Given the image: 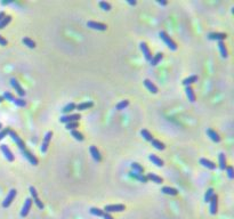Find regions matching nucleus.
<instances>
[{
	"mask_svg": "<svg viewBox=\"0 0 234 219\" xmlns=\"http://www.w3.org/2000/svg\"><path fill=\"white\" fill-rule=\"evenodd\" d=\"M159 37L163 40V42L168 46V48H169L170 50H177V45H176V42L170 38L169 35H167V32H165V31H160V32H159Z\"/></svg>",
	"mask_w": 234,
	"mask_h": 219,
	"instance_id": "nucleus-1",
	"label": "nucleus"
},
{
	"mask_svg": "<svg viewBox=\"0 0 234 219\" xmlns=\"http://www.w3.org/2000/svg\"><path fill=\"white\" fill-rule=\"evenodd\" d=\"M8 135H9V137L13 139V142L18 146V148L21 150V152H22V151L26 150L25 144H24V142H23V139H22V138L17 135V133H15L14 130L9 129V130H8Z\"/></svg>",
	"mask_w": 234,
	"mask_h": 219,
	"instance_id": "nucleus-2",
	"label": "nucleus"
},
{
	"mask_svg": "<svg viewBox=\"0 0 234 219\" xmlns=\"http://www.w3.org/2000/svg\"><path fill=\"white\" fill-rule=\"evenodd\" d=\"M16 194H17V191H16V189H14V188L10 189L8 195L5 198L4 202H2V206H4V208H8V206L13 203L14 199H15V196H16Z\"/></svg>",
	"mask_w": 234,
	"mask_h": 219,
	"instance_id": "nucleus-3",
	"label": "nucleus"
},
{
	"mask_svg": "<svg viewBox=\"0 0 234 219\" xmlns=\"http://www.w3.org/2000/svg\"><path fill=\"white\" fill-rule=\"evenodd\" d=\"M126 206L123 204H111V206H104V212L111 214V212H120V211H125Z\"/></svg>",
	"mask_w": 234,
	"mask_h": 219,
	"instance_id": "nucleus-4",
	"label": "nucleus"
},
{
	"mask_svg": "<svg viewBox=\"0 0 234 219\" xmlns=\"http://www.w3.org/2000/svg\"><path fill=\"white\" fill-rule=\"evenodd\" d=\"M52 137H53V133L52 131H48L46 135H45V137L42 139V144H41V147H40V151L42 152V153H46L48 150V146H49V143L52 141Z\"/></svg>",
	"mask_w": 234,
	"mask_h": 219,
	"instance_id": "nucleus-5",
	"label": "nucleus"
},
{
	"mask_svg": "<svg viewBox=\"0 0 234 219\" xmlns=\"http://www.w3.org/2000/svg\"><path fill=\"white\" fill-rule=\"evenodd\" d=\"M79 119H81V115L80 114H68V115L61 116V121L62 123H70V122H78Z\"/></svg>",
	"mask_w": 234,
	"mask_h": 219,
	"instance_id": "nucleus-6",
	"label": "nucleus"
},
{
	"mask_svg": "<svg viewBox=\"0 0 234 219\" xmlns=\"http://www.w3.org/2000/svg\"><path fill=\"white\" fill-rule=\"evenodd\" d=\"M10 85H12V87H13L14 89H15V91H16L21 97H24V96H25V94H26L25 90L22 88L21 85H20V82H18L15 78H12V79H10Z\"/></svg>",
	"mask_w": 234,
	"mask_h": 219,
	"instance_id": "nucleus-7",
	"label": "nucleus"
},
{
	"mask_svg": "<svg viewBox=\"0 0 234 219\" xmlns=\"http://www.w3.org/2000/svg\"><path fill=\"white\" fill-rule=\"evenodd\" d=\"M87 26L93 29V30H97V31H106V29H108V26L105 25V24L98 23V22H94V21L87 22Z\"/></svg>",
	"mask_w": 234,
	"mask_h": 219,
	"instance_id": "nucleus-8",
	"label": "nucleus"
},
{
	"mask_svg": "<svg viewBox=\"0 0 234 219\" xmlns=\"http://www.w3.org/2000/svg\"><path fill=\"white\" fill-rule=\"evenodd\" d=\"M0 150H1V152H2V154L5 155V158L8 160L9 162H13L14 160H15V156H14V154L12 153V151L9 150V147L7 145L2 144V145L0 146Z\"/></svg>",
	"mask_w": 234,
	"mask_h": 219,
	"instance_id": "nucleus-9",
	"label": "nucleus"
},
{
	"mask_svg": "<svg viewBox=\"0 0 234 219\" xmlns=\"http://www.w3.org/2000/svg\"><path fill=\"white\" fill-rule=\"evenodd\" d=\"M32 203H33V200L32 199H26L25 202H24V206L22 208V211H21V217H26L27 214L30 212L31 208H32Z\"/></svg>",
	"mask_w": 234,
	"mask_h": 219,
	"instance_id": "nucleus-10",
	"label": "nucleus"
},
{
	"mask_svg": "<svg viewBox=\"0 0 234 219\" xmlns=\"http://www.w3.org/2000/svg\"><path fill=\"white\" fill-rule=\"evenodd\" d=\"M22 154L25 156L26 159H27V161L30 162L31 164H33V166H38V163H39V161H38V159L35 156V154H32L30 151L27 150H24V151H22Z\"/></svg>",
	"mask_w": 234,
	"mask_h": 219,
	"instance_id": "nucleus-11",
	"label": "nucleus"
},
{
	"mask_svg": "<svg viewBox=\"0 0 234 219\" xmlns=\"http://www.w3.org/2000/svg\"><path fill=\"white\" fill-rule=\"evenodd\" d=\"M209 203H210V214L211 215H216L217 209H218V196H217L216 194L211 198Z\"/></svg>",
	"mask_w": 234,
	"mask_h": 219,
	"instance_id": "nucleus-12",
	"label": "nucleus"
},
{
	"mask_svg": "<svg viewBox=\"0 0 234 219\" xmlns=\"http://www.w3.org/2000/svg\"><path fill=\"white\" fill-rule=\"evenodd\" d=\"M141 50L143 53L144 57H145V60H152V54H151V50H150V48L148 47V45L145 42H141Z\"/></svg>",
	"mask_w": 234,
	"mask_h": 219,
	"instance_id": "nucleus-13",
	"label": "nucleus"
},
{
	"mask_svg": "<svg viewBox=\"0 0 234 219\" xmlns=\"http://www.w3.org/2000/svg\"><path fill=\"white\" fill-rule=\"evenodd\" d=\"M90 154L93 156V159L95 160L96 162H101L102 161V155H101L100 151L97 150V147L96 146H90Z\"/></svg>",
	"mask_w": 234,
	"mask_h": 219,
	"instance_id": "nucleus-14",
	"label": "nucleus"
},
{
	"mask_svg": "<svg viewBox=\"0 0 234 219\" xmlns=\"http://www.w3.org/2000/svg\"><path fill=\"white\" fill-rule=\"evenodd\" d=\"M208 38L210 40H217V41H224L226 38H227V35L225 33H217V32H214V33H210L208 35Z\"/></svg>",
	"mask_w": 234,
	"mask_h": 219,
	"instance_id": "nucleus-15",
	"label": "nucleus"
},
{
	"mask_svg": "<svg viewBox=\"0 0 234 219\" xmlns=\"http://www.w3.org/2000/svg\"><path fill=\"white\" fill-rule=\"evenodd\" d=\"M144 86L146 87L152 94H156V93H158V88H156V86L151 81V80H148V79H145V80H144Z\"/></svg>",
	"mask_w": 234,
	"mask_h": 219,
	"instance_id": "nucleus-16",
	"label": "nucleus"
},
{
	"mask_svg": "<svg viewBox=\"0 0 234 219\" xmlns=\"http://www.w3.org/2000/svg\"><path fill=\"white\" fill-rule=\"evenodd\" d=\"M200 163L202 164L203 167L210 169V170H215V169H216V164L214 163V162H211L210 160L206 159V158H202V159H200Z\"/></svg>",
	"mask_w": 234,
	"mask_h": 219,
	"instance_id": "nucleus-17",
	"label": "nucleus"
},
{
	"mask_svg": "<svg viewBox=\"0 0 234 219\" xmlns=\"http://www.w3.org/2000/svg\"><path fill=\"white\" fill-rule=\"evenodd\" d=\"M129 177L134 178V179H137V181H142V183H148V178H146V176H143V173H137V172L130 171Z\"/></svg>",
	"mask_w": 234,
	"mask_h": 219,
	"instance_id": "nucleus-18",
	"label": "nucleus"
},
{
	"mask_svg": "<svg viewBox=\"0 0 234 219\" xmlns=\"http://www.w3.org/2000/svg\"><path fill=\"white\" fill-rule=\"evenodd\" d=\"M207 133H208V136L210 137V139L215 143H219L221 142V137H219V135L213 130V129H207Z\"/></svg>",
	"mask_w": 234,
	"mask_h": 219,
	"instance_id": "nucleus-19",
	"label": "nucleus"
},
{
	"mask_svg": "<svg viewBox=\"0 0 234 219\" xmlns=\"http://www.w3.org/2000/svg\"><path fill=\"white\" fill-rule=\"evenodd\" d=\"M161 192H162L163 194H167V195H171V196H175V195H177L178 194L177 189L174 188V187H170V186H165V187H162Z\"/></svg>",
	"mask_w": 234,
	"mask_h": 219,
	"instance_id": "nucleus-20",
	"label": "nucleus"
},
{
	"mask_svg": "<svg viewBox=\"0 0 234 219\" xmlns=\"http://www.w3.org/2000/svg\"><path fill=\"white\" fill-rule=\"evenodd\" d=\"M185 91H186V96H187V98H188V100H190V102H192V103H194L195 100H196V96H195L194 90L192 89V87L191 86L186 87Z\"/></svg>",
	"mask_w": 234,
	"mask_h": 219,
	"instance_id": "nucleus-21",
	"label": "nucleus"
},
{
	"mask_svg": "<svg viewBox=\"0 0 234 219\" xmlns=\"http://www.w3.org/2000/svg\"><path fill=\"white\" fill-rule=\"evenodd\" d=\"M94 106V103L93 102H83V103H80L75 106V110H79V111H85V110H88Z\"/></svg>",
	"mask_w": 234,
	"mask_h": 219,
	"instance_id": "nucleus-22",
	"label": "nucleus"
},
{
	"mask_svg": "<svg viewBox=\"0 0 234 219\" xmlns=\"http://www.w3.org/2000/svg\"><path fill=\"white\" fill-rule=\"evenodd\" d=\"M148 159H150V161H152V163L155 164L156 167H162V166H163V161H162L160 158H158L156 155L150 154L148 155Z\"/></svg>",
	"mask_w": 234,
	"mask_h": 219,
	"instance_id": "nucleus-23",
	"label": "nucleus"
},
{
	"mask_svg": "<svg viewBox=\"0 0 234 219\" xmlns=\"http://www.w3.org/2000/svg\"><path fill=\"white\" fill-rule=\"evenodd\" d=\"M146 178H148V181L150 179V181H152L153 183H155V184H162V181H163L161 177H159L158 175H155V173H152V172L148 173Z\"/></svg>",
	"mask_w": 234,
	"mask_h": 219,
	"instance_id": "nucleus-24",
	"label": "nucleus"
},
{
	"mask_svg": "<svg viewBox=\"0 0 234 219\" xmlns=\"http://www.w3.org/2000/svg\"><path fill=\"white\" fill-rule=\"evenodd\" d=\"M162 58H163V54H162V53H158V54H155V55L152 57L150 63H151L152 66H155V65H158L160 63V60H162Z\"/></svg>",
	"mask_w": 234,
	"mask_h": 219,
	"instance_id": "nucleus-25",
	"label": "nucleus"
},
{
	"mask_svg": "<svg viewBox=\"0 0 234 219\" xmlns=\"http://www.w3.org/2000/svg\"><path fill=\"white\" fill-rule=\"evenodd\" d=\"M218 47H219V50H221V54L224 58H227L229 56V52H227V48H226L224 41H218Z\"/></svg>",
	"mask_w": 234,
	"mask_h": 219,
	"instance_id": "nucleus-26",
	"label": "nucleus"
},
{
	"mask_svg": "<svg viewBox=\"0 0 234 219\" xmlns=\"http://www.w3.org/2000/svg\"><path fill=\"white\" fill-rule=\"evenodd\" d=\"M198 75H191V77H188V78H186L184 81H183V85L185 87H188V86H191L192 83H194V82H196L198 81Z\"/></svg>",
	"mask_w": 234,
	"mask_h": 219,
	"instance_id": "nucleus-27",
	"label": "nucleus"
},
{
	"mask_svg": "<svg viewBox=\"0 0 234 219\" xmlns=\"http://www.w3.org/2000/svg\"><path fill=\"white\" fill-rule=\"evenodd\" d=\"M151 144H152V146L153 147H155L156 150H159V151H163L166 148V146H165V144L163 143H161L160 141H158V139H152L151 141Z\"/></svg>",
	"mask_w": 234,
	"mask_h": 219,
	"instance_id": "nucleus-28",
	"label": "nucleus"
},
{
	"mask_svg": "<svg viewBox=\"0 0 234 219\" xmlns=\"http://www.w3.org/2000/svg\"><path fill=\"white\" fill-rule=\"evenodd\" d=\"M128 105H129V100H128V99L121 100V102H119V103L115 105V110H117V111H122V110L128 108Z\"/></svg>",
	"mask_w": 234,
	"mask_h": 219,
	"instance_id": "nucleus-29",
	"label": "nucleus"
},
{
	"mask_svg": "<svg viewBox=\"0 0 234 219\" xmlns=\"http://www.w3.org/2000/svg\"><path fill=\"white\" fill-rule=\"evenodd\" d=\"M218 160H219V168H221V170H225L226 169V156L224 153H221L219 156H218Z\"/></svg>",
	"mask_w": 234,
	"mask_h": 219,
	"instance_id": "nucleus-30",
	"label": "nucleus"
},
{
	"mask_svg": "<svg viewBox=\"0 0 234 219\" xmlns=\"http://www.w3.org/2000/svg\"><path fill=\"white\" fill-rule=\"evenodd\" d=\"M130 167H131V170H133V171L137 172V173H142V172L144 171V168L139 163H137V162H133V163L130 164Z\"/></svg>",
	"mask_w": 234,
	"mask_h": 219,
	"instance_id": "nucleus-31",
	"label": "nucleus"
},
{
	"mask_svg": "<svg viewBox=\"0 0 234 219\" xmlns=\"http://www.w3.org/2000/svg\"><path fill=\"white\" fill-rule=\"evenodd\" d=\"M141 135H142L144 139H145V141H148V142H151L152 139H153V136H152V133H150L148 130H146V129H143V130L141 131Z\"/></svg>",
	"mask_w": 234,
	"mask_h": 219,
	"instance_id": "nucleus-32",
	"label": "nucleus"
},
{
	"mask_svg": "<svg viewBox=\"0 0 234 219\" xmlns=\"http://www.w3.org/2000/svg\"><path fill=\"white\" fill-rule=\"evenodd\" d=\"M71 135H72V137H74L77 141H79V142H82L83 139H85L83 135L80 133V131H78V130H72V131H71Z\"/></svg>",
	"mask_w": 234,
	"mask_h": 219,
	"instance_id": "nucleus-33",
	"label": "nucleus"
},
{
	"mask_svg": "<svg viewBox=\"0 0 234 219\" xmlns=\"http://www.w3.org/2000/svg\"><path fill=\"white\" fill-rule=\"evenodd\" d=\"M22 42L25 45L26 47H29V48H35V42L32 40V39L30 38H23V40H22Z\"/></svg>",
	"mask_w": 234,
	"mask_h": 219,
	"instance_id": "nucleus-34",
	"label": "nucleus"
},
{
	"mask_svg": "<svg viewBox=\"0 0 234 219\" xmlns=\"http://www.w3.org/2000/svg\"><path fill=\"white\" fill-rule=\"evenodd\" d=\"M10 21H12V16H5L2 20H1V22H0V30L1 29H4L5 26H7L10 23Z\"/></svg>",
	"mask_w": 234,
	"mask_h": 219,
	"instance_id": "nucleus-35",
	"label": "nucleus"
},
{
	"mask_svg": "<svg viewBox=\"0 0 234 219\" xmlns=\"http://www.w3.org/2000/svg\"><path fill=\"white\" fill-rule=\"evenodd\" d=\"M75 106H77V105L74 103H69L68 105H65L62 111H63V113H70V112H72L73 110H75Z\"/></svg>",
	"mask_w": 234,
	"mask_h": 219,
	"instance_id": "nucleus-36",
	"label": "nucleus"
},
{
	"mask_svg": "<svg viewBox=\"0 0 234 219\" xmlns=\"http://www.w3.org/2000/svg\"><path fill=\"white\" fill-rule=\"evenodd\" d=\"M214 195H215V191H214V188H208V191H207V193H206V195H204V202H209L210 200H211V198H213Z\"/></svg>",
	"mask_w": 234,
	"mask_h": 219,
	"instance_id": "nucleus-37",
	"label": "nucleus"
},
{
	"mask_svg": "<svg viewBox=\"0 0 234 219\" xmlns=\"http://www.w3.org/2000/svg\"><path fill=\"white\" fill-rule=\"evenodd\" d=\"M90 214L94 216H97V217H103V214L104 211L98 209V208H91L90 209Z\"/></svg>",
	"mask_w": 234,
	"mask_h": 219,
	"instance_id": "nucleus-38",
	"label": "nucleus"
},
{
	"mask_svg": "<svg viewBox=\"0 0 234 219\" xmlns=\"http://www.w3.org/2000/svg\"><path fill=\"white\" fill-rule=\"evenodd\" d=\"M2 98L6 99V100H9V102H14L15 100V96L12 93H9V91H5Z\"/></svg>",
	"mask_w": 234,
	"mask_h": 219,
	"instance_id": "nucleus-39",
	"label": "nucleus"
},
{
	"mask_svg": "<svg viewBox=\"0 0 234 219\" xmlns=\"http://www.w3.org/2000/svg\"><path fill=\"white\" fill-rule=\"evenodd\" d=\"M16 106H20V108H24L26 105V102L23 98H15V100L13 102Z\"/></svg>",
	"mask_w": 234,
	"mask_h": 219,
	"instance_id": "nucleus-40",
	"label": "nucleus"
},
{
	"mask_svg": "<svg viewBox=\"0 0 234 219\" xmlns=\"http://www.w3.org/2000/svg\"><path fill=\"white\" fill-rule=\"evenodd\" d=\"M79 127V123L78 122H70V123H66L65 126V128L68 129V130H75V128H78Z\"/></svg>",
	"mask_w": 234,
	"mask_h": 219,
	"instance_id": "nucleus-41",
	"label": "nucleus"
},
{
	"mask_svg": "<svg viewBox=\"0 0 234 219\" xmlns=\"http://www.w3.org/2000/svg\"><path fill=\"white\" fill-rule=\"evenodd\" d=\"M100 6H101V8L102 9H104V10H111V5L108 4V2H106V1H101L100 2Z\"/></svg>",
	"mask_w": 234,
	"mask_h": 219,
	"instance_id": "nucleus-42",
	"label": "nucleus"
},
{
	"mask_svg": "<svg viewBox=\"0 0 234 219\" xmlns=\"http://www.w3.org/2000/svg\"><path fill=\"white\" fill-rule=\"evenodd\" d=\"M33 201H35V206H38V209H40V210H42L43 208H45V206H43L42 201H41V200H40L39 198H35V199H33Z\"/></svg>",
	"mask_w": 234,
	"mask_h": 219,
	"instance_id": "nucleus-43",
	"label": "nucleus"
},
{
	"mask_svg": "<svg viewBox=\"0 0 234 219\" xmlns=\"http://www.w3.org/2000/svg\"><path fill=\"white\" fill-rule=\"evenodd\" d=\"M8 130L9 128H6V129H2V130H0V141H2L7 135H8Z\"/></svg>",
	"mask_w": 234,
	"mask_h": 219,
	"instance_id": "nucleus-44",
	"label": "nucleus"
},
{
	"mask_svg": "<svg viewBox=\"0 0 234 219\" xmlns=\"http://www.w3.org/2000/svg\"><path fill=\"white\" fill-rule=\"evenodd\" d=\"M226 170H227V175H229V178H230V179H233V178H234L233 167H226Z\"/></svg>",
	"mask_w": 234,
	"mask_h": 219,
	"instance_id": "nucleus-45",
	"label": "nucleus"
},
{
	"mask_svg": "<svg viewBox=\"0 0 234 219\" xmlns=\"http://www.w3.org/2000/svg\"><path fill=\"white\" fill-rule=\"evenodd\" d=\"M30 193H31V196L33 199H35V198H38V193H37V189L33 187V186H31L30 187Z\"/></svg>",
	"mask_w": 234,
	"mask_h": 219,
	"instance_id": "nucleus-46",
	"label": "nucleus"
},
{
	"mask_svg": "<svg viewBox=\"0 0 234 219\" xmlns=\"http://www.w3.org/2000/svg\"><path fill=\"white\" fill-rule=\"evenodd\" d=\"M7 43H8L7 42V40H6L4 37L0 35V46H7Z\"/></svg>",
	"mask_w": 234,
	"mask_h": 219,
	"instance_id": "nucleus-47",
	"label": "nucleus"
},
{
	"mask_svg": "<svg viewBox=\"0 0 234 219\" xmlns=\"http://www.w3.org/2000/svg\"><path fill=\"white\" fill-rule=\"evenodd\" d=\"M103 218L104 219H114L112 216L110 215V214H108V212H104V214H103Z\"/></svg>",
	"mask_w": 234,
	"mask_h": 219,
	"instance_id": "nucleus-48",
	"label": "nucleus"
},
{
	"mask_svg": "<svg viewBox=\"0 0 234 219\" xmlns=\"http://www.w3.org/2000/svg\"><path fill=\"white\" fill-rule=\"evenodd\" d=\"M158 4L161 5V6H166V5L168 4V2H167V1H158Z\"/></svg>",
	"mask_w": 234,
	"mask_h": 219,
	"instance_id": "nucleus-49",
	"label": "nucleus"
},
{
	"mask_svg": "<svg viewBox=\"0 0 234 219\" xmlns=\"http://www.w3.org/2000/svg\"><path fill=\"white\" fill-rule=\"evenodd\" d=\"M128 4H129V5H131V6H135V5L137 4V2H136V1H135V0H134V1H133V0H129V1H128Z\"/></svg>",
	"mask_w": 234,
	"mask_h": 219,
	"instance_id": "nucleus-50",
	"label": "nucleus"
},
{
	"mask_svg": "<svg viewBox=\"0 0 234 219\" xmlns=\"http://www.w3.org/2000/svg\"><path fill=\"white\" fill-rule=\"evenodd\" d=\"M5 17V13L4 12H0V22H1V20Z\"/></svg>",
	"mask_w": 234,
	"mask_h": 219,
	"instance_id": "nucleus-51",
	"label": "nucleus"
},
{
	"mask_svg": "<svg viewBox=\"0 0 234 219\" xmlns=\"http://www.w3.org/2000/svg\"><path fill=\"white\" fill-rule=\"evenodd\" d=\"M2 100H4V98H2V97H1V96H0V103H1V102H2Z\"/></svg>",
	"mask_w": 234,
	"mask_h": 219,
	"instance_id": "nucleus-52",
	"label": "nucleus"
},
{
	"mask_svg": "<svg viewBox=\"0 0 234 219\" xmlns=\"http://www.w3.org/2000/svg\"><path fill=\"white\" fill-rule=\"evenodd\" d=\"M1 128H2V125H1V123H0V129H1Z\"/></svg>",
	"mask_w": 234,
	"mask_h": 219,
	"instance_id": "nucleus-53",
	"label": "nucleus"
}]
</instances>
